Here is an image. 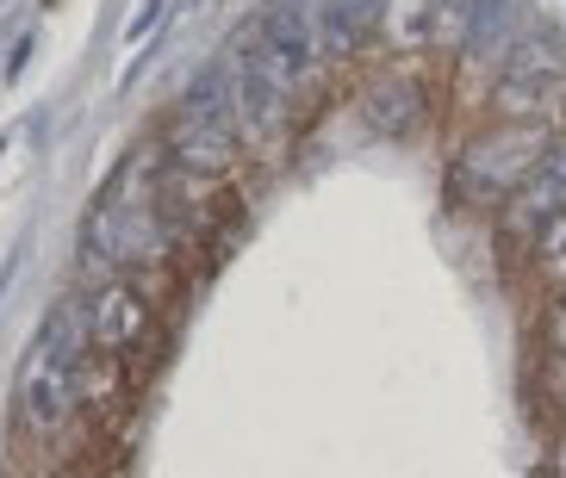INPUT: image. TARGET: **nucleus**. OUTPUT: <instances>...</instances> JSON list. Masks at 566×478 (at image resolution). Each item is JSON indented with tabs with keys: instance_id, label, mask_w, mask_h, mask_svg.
<instances>
[{
	"instance_id": "15",
	"label": "nucleus",
	"mask_w": 566,
	"mask_h": 478,
	"mask_svg": "<svg viewBox=\"0 0 566 478\" xmlns=\"http://www.w3.org/2000/svg\"><path fill=\"white\" fill-rule=\"evenodd\" d=\"M548 472H554V478H566V435L554 442V460H548Z\"/></svg>"
},
{
	"instance_id": "6",
	"label": "nucleus",
	"mask_w": 566,
	"mask_h": 478,
	"mask_svg": "<svg viewBox=\"0 0 566 478\" xmlns=\"http://www.w3.org/2000/svg\"><path fill=\"white\" fill-rule=\"evenodd\" d=\"M156 317H150V298L137 293L132 280H106L87 305V336H94V354L101 361H132L137 348L150 342Z\"/></svg>"
},
{
	"instance_id": "14",
	"label": "nucleus",
	"mask_w": 566,
	"mask_h": 478,
	"mask_svg": "<svg viewBox=\"0 0 566 478\" xmlns=\"http://www.w3.org/2000/svg\"><path fill=\"white\" fill-rule=\"evenodd\" d=\"M156 13H163V0H150V7H144V13L132 19V44H137V38H144V32H150V19H156Z\"/></svg>"
},
{
	"instance_id": "4",
	"label": "nucleus",
	"mask_w": 566,
	"mask_h": 478,
	"mask_svg": "<svg viewBox=\"0 0 566 478\" xmlns=\"http://www.w3.org/2000/svg\"><path fill=\"white\" fill-rule=\"evenodd\" d=\"M548 144V118H499L492 131H480L454 156V193L473 199V205H504L535 174Z\"/></svg>"
},
{
	"instance_id": "1",
	"label": "nucleus",
	"mask_w": 566,
	"mask_h": 478,
	"mask_svg": "<svg viewBox=\"0 0 566 478\" xmlns=\"http://www.w3.org/2000/svg\"><path fill=\"white\" fill-rule=\"evenodd\" d=\"M156 168L163 149L144 144L106 174L101 199L82 224V255L106 274H132L168 255V224H163V193H156Z\"/></svg>"
},
{
	"instance_id": "7",
	"label": "nucleus",
	"mask_w": 566,
	"mask_h": 478,
	"mask_svg": "<svg viewBox=\"0 0 566 478\" xmlns=\"http://www.w3.org/2000/svg\"><path fill=\"white\" fill-rule=\"evenodd\" d=\"M560 217H566V137H554L548 156L535 162V174L504 199V231L516 243H542Z\"/></svg>"
},
{
	"instance_id": "11",
	"label": "nucleus",
	"mask_w": 566,
	"mask_h": 478,
	"mask_svg": "<svg viewBox=\"0 0 566 478\" xmlns=\"http://www.w3.org/2000/svg\"><path fill=\"white\" fill-rule=\"evenodd\" d=\"M548 106H554L548 75H511V68H504L499 94H492V113L499 118H548Z\"/></svg>"
},
{
	"instance_id": "13",
	"label": "nucleus",
	"mask_w": 566,
	"mask_h": 478,
	"mask_svg": "<svg viewBox=\"0 0 566 478\" xmlns=\"http://www.w3.org/2000/svg\"><path fill=\"white\" fill-rule=\"evenodd\" d=\"M542 336H548V348L566 361V298H554V305H548V317H542Z\"/></svg>"
},
{
	"instance_id": "2",
	"label": "nucleus",
	"mask_w": 566,
	"mask_h": 478,
	"mask_svg": "<svg viewBox=\"0 0 566 478\" xmlns=\"http://www.w3.org/2000/svg\"><path fill=\"white\" fill-rule=\"evenodd\" d=\"M87 373H94V336H87V305H63V311L44 323L38 348L19 367V429L25 435H63L87 404Z\"/></svg>"
},
{
	"instance_id": "12",
	"label": "nucleus",
	"mask_w": 566,
	"mask_h": 478,
	"mask_svg": "<svg viewBox=\"0 0 566 478\" xmlns=\"http://www.w3.org/2000/svg\"><path fill=\"white\" fill-rule=\"evenodd\" d=\"M535 255H542V274H548L554 286H566V217L542 236V243H535Z\"/></svg>"
},
{
	"instance_id": "5",
	"label": "nucleus",
	"mask_w": 566,
	"mask_h": 478,
	"mask_svg": "<svg viewBox=\"0 0 566 478\" xmlns=\"http://www.w3.org/2000/svg\"><path fill=\"white\" fill-rule=\"evenodd\" d=\"M231 82H237V118H243V131L255 144H268V137H281L293 125V94H300V82L286 75V63L255 32L237 44Z\"/></svg>"
},
{
	"instance_id": "3",
	"label": "nucleus",
	"mask_w": 566,
	"mask_h": 478,
	"mask_svg": "<svg viewBox=\"0 0 566 478\" xmlns=\"http://www.w3.org/2000/svg\"><path fill=\"white\" fill-rule=\"evenodd\" d=\"M168 156L187 181H224L243 156V118H237V82L231 68H206L193 94H187L181 118H175V137H168Z\"/></svg>"
},
{
	"instance_id": "10",
	"label": "nucleus",
	"mask_w": 566,
	"mask_h": 478,
	"mask_svg": "<svg viewBox=\"0 0 566 478\" xmlns=\"http://www.w3.org/2000/svg\"><path fill=\"white\" fill-rule=\"evenodd\" d=\"M386 19V0H324V19H317V44L324 50H355L374 25Z\"/></svg>"
},
{
	"instance_id": "9",
	"label": "nucleus",
	"mask_w": 566,
	"mask_h": 478,
	"mask_svg": "<svg viewBox=\"0 0 566 478\" xmlns=\"http://www.w3.org/2000/svg\"><path fill=\"white\" fill-rule=\"evenodd\" d=\"M361 113L374 131L386 137H411L417 125H423V94H417V82H374L361 99Z\"/></svg>"
},
{
	"instance_id": "8",
	"label": "nucleus",
	"mask_w": 566,
	"mask_h": 478,
	"mask_svg": "<svg viewBox=\"0 0 566 478\" xmlns=\"http://www.w3.org/2000/svg\"><path fill=\"white\" fill-rule=\"evenodd\" d=\"M255 38L281 56L293 82H305V75H312L317 25H312V13H305V0H268V13L255 19Z\"/></svg>"
}]
</instances>
